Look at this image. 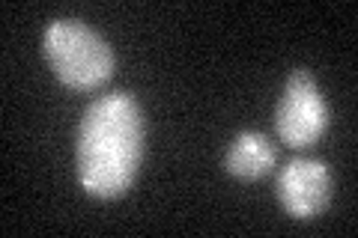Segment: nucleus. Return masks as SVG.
<instances>
[{"instance_id":"obj_1","label":"nucleus","mask_w":358,"mask_h":238,"mask_svg":"<svg viewBox=\"0 0 358 238\" xmlns=\"http://www.w3.org/2000/svg\"><path fill=\"white\" fill-rule=\"evenodd\" d=\"M78 182L93 197H120L141 167L143 113L134 96L114 89L90 101L78 122Z\"/></svg>"},{"instance_id":"obj_2","label":"nucleus","mask_w":358,"mask_h":238,"mask_svg":"<svg viewBox=\"0 0 358 238\" xmlns=\"http://www.w3.org/2000/svg\"><path fill=\"white\" fill-rule=\"evenodd\" d=\"M42 48L54 75L72 89H93L114 72V48L81 18H54L45 27Z\"/></svg>"},{"instance_id":"obj_3","label":"nucleus","mask_w":358,"mask_h":238,"mask_svg":"<svg viewBox=\"0 0 358 238\" xmlns=\"http://www.w3.org/2000/svg\"><path fill=\"white\" fill-rule=\"evenodd\" d=\"M329 128V105L322 98V89L308 69L289 72L284 93L275 107V131L281 143L293 149L313 146L322 131Z\"/></svg>"},{"instance_id":"obj_4","label":"nucleus","mask_w":358,"mask_h":238,"mask_svg":"<svg viewBox=\"0 0 358 238\" xmlns=\"http://www.w3.org/2000/svg\"><path fill=\"white\" fill-rule=\"evenodd\" d=\"M331 170L322 158H293L275 179V194L296 221H313L331 202Z\"/></svg>"},{"instance_id":"obj_5","label":"nucleus","mask_w":358,"mask_h":238,"mask_svg":"<svg viewBox=\"0 0 358 238\" xmlns=\"http://www.w3.org/2000/svg\"><path fill=\"white\" fill-rule=\"evenodd\" d=\"M278 161V149L263 131H239L224 152V170L236 179H263Z\"/></svg>"}]
</instances>
